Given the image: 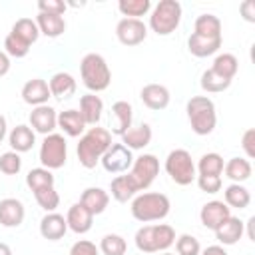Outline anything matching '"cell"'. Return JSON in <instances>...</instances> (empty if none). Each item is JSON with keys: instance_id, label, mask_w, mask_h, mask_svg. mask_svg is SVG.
<instances>
[{"instance_id": "cell-26", "label": "cell", "mask_w": 255, "mask_h": 255, "mask_svg": "<svg viewBox=\"0 0 255 255\" xmlns=\"http://www.w3.org/2000/svg\"><path fill=\"white\" fill-rule=\"evenodd\" d=\"M110 191H112V197H114L116 201H120V203H128L129 199L135 197V193H137L139 189H137L135 181L131 179V175L126 173V175H116V177L112 179Z\"/></svg>"}, {"instance_id": "cell-53", "label": "cell", "mask_w": 255, "mask_h": 255, "mask_svg": "<svg viewBox=\"0 0 255 255\" xmlns=\"http://www.w3.org/2000/svg\"><path fill=\"white\" fill-rule=\"evenodd\" d=\"M161 255H175V253H169V251H163Z\"/></svg>"}, {"instance_id": "cell-47", "label": "cell", "mask_w": 255, "mask_h": 255, "mask_svg": "<svg viewBox=\"0 0 255 255\" xmlns=\"http://www.w3.org/2000/svg\"><path fill=\"white\" fill-rule=\"evenodd\" d=\"M241 147L247 153V159H253L255 157V129L253 128L245 129V133L241 137Z\"/></svg>"}, {"instance_id": "cell-6", "label": "cell", "mask_w": 255, "mask_h": 255, "mask_svg": "<svg viewBox=\"0 0 255 255\" xmlns=\"http://www.w3.org/2000/svg\"><path fill=\"white\" fill-rule=\"evenodd\" d=\"M181 22V4L177 0H159L149 16V28L157 36H169Z\"/></svg>"}, {"instance_id": "cell-35", "label": "cell", "mask_w": 255, "mask_h": 255, "mask_svg": "<svg viewBox=\"0 0 255 255\" xmlns=\"http://www.w3.org/2000/svg\"><path fill=\"white\" fill-rule=\"evenodd\" d=\"M12 34H16L18 38H22L24 42H28V44L32 46V44L38 40L40 30H38V26H36V20H32V18H20V20L14 22Z\"/></svg>"}, {"instance_id": "cell-2", "label": "cell", "mask_w": 255, "mask_h": 255, "mask_svg": "<svg viewBox=\"0 0 255 255\" xmlns=\"http://www.w3.org/2000/svg\"><path fill=\"white\" fill-rule=\"evenodd\" d=\"M129 209H131L133 219H137L141 223H149V221H159V219L167 217L171 203H169V197L165 193L145 191V193H139L131 199Z\"/></svg>"}, {"instance_id": "cell-19", "label": "cell", "mask_w": 255, "mask_h": 255, "mask_svg": "<svg viewBox=\"0 0 255 255\" xmlns=\"http://www.w3.org/2000/svg\"><path fill=\"white\" fill-rule=\"evenodd\" d=\"M66 223H68V229H72L74 233H88V231L92 229L94 215L78 201V203H74V205L68 209Z\"/></svg>"}, {"instance_id": "cell-28", "label": "cell", "mask_w": 255, "mask_h": 255, "mask_svg": "<svg viewBox=\"0 0 255 255\" xmlns=\"http://www.w3.org/2000/svg\"><path fill=\"white\" fill-rule=\"evenodd\" d=\"M36 26H38L40 34H44L48 38H58V36H62L66 32V20H64V16H58V14L38 12Z\"/></svg>"}, {"instance_id": "cell-36", "label": "cell", "mask_w": 255, "mask_h": 255, "mask_svg": "<svg viewBox=\"0 0 255 255\" xmlns=\"http://www.w3.org/2000/svg\"><path fill=\"white\" fill-rule=\"evenodd\" d=\"M151 8V2L149 0H120L118 2V10L126 16V18H137L139 16H145Z\"/></svg>"}, {"instance_id": "cell-34", "label": "cell", "mask_w": 255, "mask_h": 255, "mask_svg": "<svg viewBox=\"0 0 255 255\" xmlns=\"http://www.w3.org/2000/svg\"><path fill=\"white\" fill-rule=\"evenodd\" d=\"M223 165H225L223 157L219 153L211 151V153H203L201 155V159L197 163V171H199V175H217V177H221Z\"/></svg>"}, {"instance_id": "cell-31", "label": "cell", "mask_w": 255, "mask_h": 255, "mask_svg": "<svg viewBox=\"0 0 255 255\" xmlns=\"http://www.w3.org/2000/svg\"><path fill=\"white\" fill-rule=\"evenodd\" d=\"M223 197H225V205L227 207H235V209H245L249 203H251V193L247 187H243L241 183H231L225 187L223 191Z\"/></svg>"}, {"instance_id": "cell-13", "label": "cell", "mask_w": 255, "mask_h": 255, "mask_svg": "<svg viewBox=\"0 0 255 255\" xmlns=\"http://www.w3.org/2000/svg\"><path fill=\"white\" fill-rule=\"evenodd\" d=\"M227 217H231V207H227L223 201H217V199L207 201L199 211V219H201L203 227H207L211 231H215Z\"/></svg>"}, {"instance_id": "cell-1", "label": "cell", "mask_w": 255, "mask_h": 255, "mask_svg": "<svg viewBox=\"0 0 255 255\" xmlns=\"http://www.w3.org/2000/svg\"><path fill=\"white\" fill-rule=\"evenodd\" d=\"M112 145V133L110 129L106 128H90L84 135H80V141H78V147H76V153H78V159L80 163L86 167V169H94L102 155L106 153V149Z\"/></svg>"}, {"instance_id": "cell-11", "label": "cell", "mask_w": 255, "mask_h": 255, "mask_svg": "<svg viewBox=\"0 0 255 255\" xmlns=\"http://www.w3.org/2000/svg\"><path fill=\"white\" fill-rule=\"evenodd\" d=\"M116 36L124 46H137L147 36V26L137 18H122L116 26Z\"/></svg>"}, {"instance_id": "cell-44", "label": "cell", "mask_w": 255, "mask_h": 255, "mask_svg": "<svg viewBox=\"0 0 255 255\" xmlns=\"http://www.w3.org/2000/svg\"><path fill=\"white\" fill-rule=\"evenodd\" d=\"M197 185L205 193H217L221 189V177L217 175H197Z\"/></svg>"}, {"instance_id": "cell-52", "label": "cell", "mask_w": 255, "mask_h": 255, "mask_svg": "<svg viewBox=\"0 0 255 255\" xmlns=\"http://www.w3.org/2000/svg\"><path fill=\"white\" fill-rule=\"evenodd\" d=\"M0 255H12V249H10V245H6V243H0Z\"/></svg>"}, {"instance_id": "cell-45", "label": "cell", "mask_w": 255, "mask_h": 255, "mask_svg": "<svg viewBox=\"0 0 255 255\" xmlns=\"http://www.w3.org/2000/svg\"><path fill=\"white\" fill-rule=\"evenodd\" d=\"M70 255H100V249L96 247V243H92L88 239H80L72 245Z\"/></svg>"}, {"instance_id": "cell-50", "label": "cell", "mask_w": 255, "mask_h": 255, "mask_svg": "<svg viewBox=\"0 0 255 255\" xmlns=\"http://www.w3.org/2000/svg\"><path fill=\"white\" fill-rule=\"evenodd\" d=\"M199 255H227V251H225L221 245H209V247H205Z\"/></svg>"}, {"instance_id": "cell-17", "label": "cell", "mask_w": 255, "mask_h": 255, "mask_svg": "<svg viewBox=\"0 0 255 255\" xmlns=\"http://www.w3.org/2000/svg\"><path fill=\"white\" fill-rule=\"evenodd\" d=\"M68 231V223H66V217L52 211V213H46L40 221V233L44 239L48 241H58L66 235Z\"/></svg>"}, {"instance_id": "cell-25", "label": "cell", "mask_w": 255, "mask_h": 255, "mask_svg": "<svg viewBox=\"0 0 255 255\" xmlns=\"http://www.w3.org/2000/svg\"><path fill=\"white\" fill-rule=\"evenodd\" d=\"M58 128L70 137H80V135H84L86 122L78 110H66V112L58 114Z\"/></svg>"}, {"instance_id": "cell-21", "label": "cell", "mask_w": 255, "mask_h": 255, "mask_svg": "<svg viewBox=\"0 0 255 255\" xmlns=\"http://www.w3.org/2000/svg\"><path fill=\"white\" fill-rule=\"evenodd\" d=\"M243 227L245 223L239 217H227L217 229H215V237L221 245H235L241 237H243Z\"/></svg>"}, {"instance_id": "cell-24", "label": "cell", "mask_w": 255, "mask_h": 255, "mask_svg": "<svg viewBox=\"0 0 255 255\" xmlns=\"http://www.w3.org/2000/svg\"><path fill=\"white\" fill-rule=\"evenodd\" d=\"M131 106L124 100L116 102L112 106V131L116 135H124L129 128H131Z\"/></svg>"}, {"instance_id": "cell-30", "label": "cell", "mask_w": 255, "mask_h": 255, "mask_svg": "<svg viewBox=\"0 0 255 255\" xmlns=\"http://www.w3.org/2000/svg\"><path fill=\"white\" fill-rule=\"evenodd\" d=\"M193 34H199L205 38H221V20L215 14H201L195 18Z\"/></svg>"}, {"instance_id": "cell-39", "label": "cell", "mask_w": 255, "mask_h": 255, "mask_svg": "<svg viewBox=\"0 0 255 255\" xmlns=\"http://www.w3.org/2000/svg\"><path fill=\"white\" fill-rule=\"evenodd\" d=\"M100 251L104 255H126L128 251V243L122 235H116V233H108L102 237L100 241Z\"/></svg>"}, {"instance_id": "cell-14", "label": "cell", "mask_w": 255, "mask_h": 255, "mask_svg": "<svg viewBox=\"0 0 255 255\" xmlns=\"http://www.w3.org/2000/svg\"><path fill=\"white\" fill-rule=\"evenodd\" d=\"M139 98L143 102V106H147L153 112L165 110L169 106V90L161 84H147L141 88Z\"/></svg>"}, {"instance_id": "cell-42", "label": "cell", "mask_w": 255, "mask_h": 255, "mask_svg": "<svg viewBox=\"0 0 255 255\" xmlns=\"http://www.w3.org/2000/svg\"><path fill=\"white\" fill-rule=\"evenodd\" d=\"M175 249H177V255H199L201 253L199 241L189 233H183L175 239Z\"/></svg>"}, {"instance_id": "cell-8", "label": "cell", "mask_w": 255, "mask_h": 255, "mask_svg": "<svg viewBox=\"0 0 255 255\" xmlns=\"http://www.w3.org/2000/svg\"><path fill=\"white\" fill-rule=\"evenodd\" d=\"M68 159V143L64 135L60 133H50L44 135V141L40 145V161L46 169H60L66 165Z\"/></svg>"}, {"instance_id": "cell-7", "label": "cell", "mask_w": 255, "mask_h": 255, "mask_svg": "<svg viewBox=\"0 0 255 255\" xmlns=\"http://www.w3.org/2000/svg\"><path fill=\"white\" fill-rule=\"evenodd\" d=\"M165 171L177 185H189L195 175V163L187 149H171L165 157Z\"/></svg>"}, {"instance_id": "cell-32", "label": "cell", "mask_w": 255, "mask_h": 255, "mask_svg": "<svg viewBox=\"0 0 255 255\" xmlns=\"http://www.w3.org/2000/svg\"><path fill=\"white\" fill-rule=\"evenodd\" d=\"M223 171L233 183H241V181H247L251 177V163L245 157H231L223 165Z\"/></svg>"}, {"instance_id": "cell-12", "label": "cell", "mask_w": 255, "mask_h": 255, "mask_svg": "<svg viewBox=\"0 0 255 255\" xmlns=\"http://www.w3.org/2000/svg\"><path fill=\"white\" fill-rule=\"evenodd\" d=\"M30 128L42 135H50L54 133V129L58 128V114L54 108H50L48 104L44 106H36L30 112Z\"/></svg>"}, {"instance_id": "cell-38", "label": "cell", "mask_w": 255, "mask_h": 255, "mask_svg": "<svg viewBox=\"0 0 255 255\" xmlns=\"http://www.w3.org/2000/svg\"><path fill=\"white\" fill-rule=\"evenodd\" d=\"M26 185H28L32 191H36V189H40V187H50V185H54V175H52V171L46 169V167H34V169H30L28 175H26Z\"/></svg>"}, {"instance_id": "cell-29", "label": "cell", "mask_w": 255, "mask_h": 255, "mask_svg": "<svg viewBox=\"0 0 255 255\" xmlns=\"http://www.w3.org/2000/svg\"><path fill=\"white\" fill-rule=\"evenodd\" d=\"M151 141V128L147 124H139L129 128L124 135H122V143L128 149H143L147 143Z\"/></svg>"}, {"instance_id": "cell-9", "label": "cell", "mask_w": 255, "mask_h": 255, "mask_svg": "<svg viewBox=\"0 0 255 255\" xmlns=\"http://www.w3.org/2000/svg\"><path fill=\"white\" fill-rule=\"evenodd\" d=\"M128 173L135 181L137 189L143 191V189H147L155 181V177L159 173V159L153 153H141L139 157L133 159V163H131Z\"/></svg>"}, {"instance_id": "cell-48", "label": "cell", "mask_w": 255, "mask_h": 255, "mask_svg": "<svg viewBox=\"0 0 255 255\" xmlns=\"http://www.w3.org/2000/svg\"><path fill=\"white\" fill-rule=\"evenodd\" d=\"M239 10H241V14H243V18H245L247 22H255V2H253V0L243 2Z\"/></svg>"}, {"instance_id": "cell-40", "label": "cell", "mask_w": 255, "mask_h": 255, "mask_svg": "<svg viewBox=\"0 0 255 255\" xmlns=\"http://www.w3.org/2000/svg\"><path fill=\"white\" fill-rule=\"evenodd\" d=\"M34 197H36L38 205H40L46 213H52V211L60 205V195H58V191L54 189V185L36 189V191H34Z\"/></svg>"}, {"instance_id": "cell-41", "label": "cell", "mask_w": 255, "mask_h": 255, "mask_svg": "<svg viewBox=\"0 0 255 255\" xmlns=\"http://www.w3.org/2000/svg\"><path fill=\"white\" fill-rule=\"evenodd\" d=\"M4 52L8 54V58H10V56H12V58H24V56L30 52V44L10 32V34L6 36V40H4Z\"/></svg>"}, {"instance_id": "cell-20", "label": "cell", "mask_w": 255, "mask_h": 255, "mask_svg": "<svg viewBox=\"0 0 255 255\" xmlns=\"http://www.w3.org/2000/svg\"><path fill=\"white\" fill-rule=\"evenodd\" d=\"M80 203L92 213V215H100L106 211L108 203H110V195L108 191H104L102 187H88L82 191L80 195Z\"/></svg>"}, {"instance_id": "cell-22", "label": "cell", "mask_w": 255, "mask_h": 255, "mask_svg": "<svg viewBox=\"0 0 255 255\" xmlns=\"http://www.w3.org/2000/svg\"><path fill=\"white\" fill-rule=\"evenodd\" d=\"M48 88H50V94L58 100H68L76 94V80L72 74L68 72H58L50 78L48 82Z\"/></svg>"}, {"instance_id": "cell-37", "label": "cell", "mask_w": 255, "mask_h": 255, "mask_svg": "<svg viewBox=\"0 0 255 255\" xmlns=\"http://www.w3.org/2000/svg\"><path fill=\"white\" fill-rule=\"evenodd\" d=\"M229 86H231V80L221 78V76L215 74L211 68L205 70V72L201 74V88H203L207 94H219V92H225Z\"/></svg>"}, {"instance_id": "cell-33", "label": "cell", "mask_w": 255, "mask_h": 255, "mask_svg": "<svg viewBox=\"0 0 255 255\" xmlns=\"http://www.w3.org/2000/svg\"><path fill=\"white\" fill-rule=\"evenodd\" d=\"M211 70H213L215 74H219L221 78H225V80H233L235 74H237V70H239V62H237V58H235L233 54L223 52V54H219V56L213 60Z\"/></svg>"}, {"instance_id": "cell-51", "label": "cell", "mask_w": 255, "mask_h": 255, "mask_svg": "<svg viewBox=\"0 0 255 255\" xmlns=\"http://www.w3.org/2000/svg\"><path fill=\"white\" fill-rule=\"evenodd\" d=\"M6 129H8V126H6V118L0 114V143H2V139L6 137Z\"/></svg>"}, {"instance_id": "cell-46", "label": "cell", "mask_w": 255, "mask_h": 255, "mask_svg": "<svg viewBox=\"0 0 255 255\" xmlns=\"http://www.w3.org/2000/svg\"><path fill=\"white\" fill-rule=\"evenodd\" d=\"M66 10V4L60 2V0H40L38 2V12H44V14H58L62 16Z\"/></svg>"}, {"instance_id": "cell-43", "label": "cell", "mask_w": 255, "mask_h": 255, "mask_svg": "<svg viewBox=\"0 0 255 255\" xmlns=\"http://www.w3.org/2000/svg\"><path fill=\"white\" fill-rule=\"evenodd\" d=\"M22 167V159H20V153L16 151H6L0 155V171L4 175H16Z\"/></svg>"}, {"instance_id": "cell-16", "label": "cell", "mask_w": 255, "mask_h": 255, "mask_svg": "<svg viewBox=\"0 0 255 255\" xmlns=\"http://www.w3.org/2000/svg\"><path fill=\"white\" fill-rule=\"evenodd\" d=\"M48 98H52L50 94V88H48V82L42 80V78H32L24 84L22 88V100L30 106H44L48 102Z\"/></svg>"}, {"instance_id": "cell-23", "label": "cell", "mask_w": 255, "mask_h": 255, "mask_svg": "<svg viewBox=\"0 0 255 255\" xmlns=\"http://www.w3.org/2000/svg\"><path fill=\"white\" fill-rule=\"evenodd\" d=\"M86 122V126H98L102 112H104V102L96 94H86L80 98V110H78Z\"/></svg>"}, {"instance_id": "cell-18", "label": "cell", "mask_w": 255, "mask_h": 255, "mask_svg": "<svg viewBox=\"0 0 255 255\" xmlns=\"http://www.w3.org/2000/svg\"><path fill=\"white\" fill-rule=\"evenodd\" d=\"M8 143H10L12 151H16V153L30 151L36 143V131L30 126L20 124V126L12 128V131L8 133Z\"/></svg>"}, {"instance_id": "cell-15", "label": "cell", "mask_w": 255, "mask_h": 255, "mask_svg": "<svg viewBox=\"0 0 255 255\" xmlns=\"http://www.w3.org/2000/svg\"><path fill=\"white\" fill-rule=\"evenodd\" d=\"M26 215L24 203L16 197H6L0 201V225L4 227H18L22 225Z\"/></svg>"}, {"instance_id": "cell-10", "label": "cell", "mask_w": 255, "mask_h": 255, "mask_svg": "<svg viewBox=\"0 0 255 255\" xmlns=\"http://www.w3.org/2000/svg\"><path fill=\"white\" fill-rule=\"evenodd\" d=\"M100 163L108 173H124L131 167L133 155H131V149H128L124 143H112L102 155Z\"/></svg>"}, {"instance_id": "cell-3", "label": "cell", "mask_w": 255, "mask_h": 255, "mask_svg": "<svg viewBox=\"0 0 255 255\" xmlns=\"http://www.w3.org/2000/svg\"><path fill=\"white\" fill-rule=\"evenodd\" d=\"M80 76H82V82L84 86L96 94V92H104L110 82H112V72L108 68V62L104 60V56L96 54V52H90L82 58L80 62Z\"/></svg>"}, {"instance_id": "cell-49", "label": "cell", "mask_w": 255, "mask_h": 255, "mask_svg": "<svg viewBox=\"0 0 255 255\" xmlns=\"http://www.w3.org/2000/svg\"><path fill=\"white\" fill-rule=\"evenodd\" d=\"M8 70H10V58H8V54H6V52H2V50H0V78H2V76H6V74H8Z\"/></svg>"}, {"instance_id": "cell-4", "label": "cell", "mask_w": 255, "mask_h": 255, "mask_svg": "<svg viewBox=\"0 0 255 255\" xmlns=\"http://www.w3.org/2000/svg\"><path fill=\"white\" fill-rule=\"evenodd\" d=\"M175 243V231L167 223L143 225L135 233V247L143 253H159Z\"/></svg>"}, {"instance_id": "cell-5", "label": "cell", "mask_w": 255, "mask_h": 255, "mask_svg": "<svg viewBox=\"0 0 255 255\" xmlns=\"http://www.w3.org/2000/svg\"><path fill=\"white\" fill-rule=\"evenodd\" d=\"M187 120L191 124V129L197 135H209L215 129L217 124V114H215V104L207 96H193L187 106Z\"/></svg>"}, {"instance_id": "cell-27", "label": "cell", "mask_w": 255, "mask_h": 255, "mask_svg": "<svg viewBox=\"0 0 255 255\" xmlns=\"http://www.w3.org/2000/svg\"><path fill=\"white\" fill-rule=\"evenodd\" d=\"M187 48L195 58H207L221 48V38H205L199 34H191L187 38Z\"/></svg>"}]
</instances>
